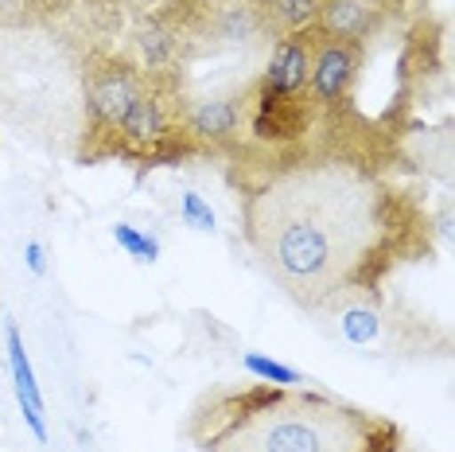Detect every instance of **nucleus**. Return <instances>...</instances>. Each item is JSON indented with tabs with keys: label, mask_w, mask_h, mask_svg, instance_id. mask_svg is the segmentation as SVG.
Segmentation results:
<instances>
[{
	"label": "nucleus",
	"mask_w": 455,
	"mask_h": 452,
	"mask_svg": "<svg viewBox=\"0 0 455 452\" xmlns=\"http://www.w3.org/2000/svg\"><path fill=\"white\" fill-rule=\"evenodd\" d=\"M250 172L237 183L242 234L261 270L312 312L378 296L401 262L432 250L428 214L378 164L296 145Z\"/></svg>",
	"instance_id": "nucleus-1"
},
{
	"label": "nucleus",
	"mask_w": 455,
	"mask_h": 452,
	"mask_svg": "<svg viewBox=\"0 0 455 452\" xmlns=\"http://www.w3.org/2000/svg\"><path fill=\"white\" fill-rule=\"evenodd\" d=\"M389 417L307 386H219L195 402L188 440L199 452H366L397 437Z\"/></svg>",
	"instance_id": "nucleus-2"
},
{
	"label": "nucleus",
	"mask_w": 455,
	"mask_h": 452,
	"mask_svg": "<svg viewBox=\"0 0 455 452\" xmlns=\"http://www.w3.org/2000/svg\"><path fill=\"white\" fill-rule=\"evenodd\" d=\"M86 137H82V160L98 164L113 160V141L125 121L129 106L144 90V70L121 51H94L86 59Z\"/></svg>",
	"instance_id": "nucleus-3"
},
{
	"label": "nucleus",
	"mask_w": 455,
	"mask_h": 452,
	"mask_svg": "<svg viewBox=\"0 0 455 452\" xmlns=\"http://www.w3.org/2000/svg\"><path fill=\"white\" fill-rule=\"evenodd\" d=\"M362 44L347 39H331L315 28V51H312V78H307V94H312L319 113H347L355 98V82L362 70Z\"/></svg>",
	"instance_id": "nucleus-4"
},
{
	"label": "nucleus",
	"mask_w": 455,
	"mask_h": 452,
	"mask_svg": "<svg viewBox=\"0 0 455 452\" xmlns=\"http://www.w3.org/2000/svg\"><path fill=\"white\" fill-rule=\"evenodd\" d=\"M245 113H250V98L242 94H222V98H183L180 121L188 129V137L199 145V152H230L237 149L245 133Z\"/></svg>",
	"instance_id": "nucleus-5"
},
{
	"label": "nucleus",
	"mask_w": 455,
	"mask_h": 452,
	"mask_svg": "<svg viewBox=\"0 0 455 452\" xmlns=\"http://www.w3.org/2000/svg\"><path fill=\"white\" fill-rule=\"evenodd\" d=\"M188 32L214 39L222 47H250L257 39L273 36L257 0H206V4H199V12L191 16Z\"/></svg>",
	"instance_id": "nucleus-6"
},
{
	"label": "nucleus",
	"mask_w": 455,
	"mask_h": 452,
	"mask_svg": "<svg viewBox=\"0 0 455 452\" xmlns=\"http://www.w3.org/2000/svg\"><path fill=\"white\" fill-rule=\"evenodd\" d=\"M312 51H315V28L312 32H292L276 36L273 55L265 70L253 82L276 94H307V78H312Z\"/></svg>",
	"instance_id": "nucleus-7"
},
{
	"label": "nucleus",
	"mask_w": 455,
	"mask_h": 452,
	"mask_svg": "<svg viewBox=\"0 0 455 452\" xmlns=\"http://www.w3.org/2000/svg\"><path fill=\"white\" fill-rule=\"evenodd\" d=\"M381 8L374 0H319V20L315 28L331 39H347V44H362L378 32Z\"/></svg>",
	"instance_id": "nucleus-8"
},
{
	"label": "nucleus",
	"mask_w": 455,
	"mask_h": 452,
	"mask_svg": "<svg viewBox=\"0 0 455 452\" xmlns=\"http://www.w3.org/2000/svg\"><path fill=\"white\" fill-rule=\"evenodd\" d=\"M183 28L175 16H152L137 28V55L140 70H180Z\"/></svg>",
	"instance_id": "nucleus-9"
},
{
	"label": "nucleus",
	"mask_w": 455,
	"mask_h": 452,
	"mask_svg": "<svg viewBox=\"0 0 455 452\" xmlns=\"http://www.w3.org/2000/svg\"><path fill=\"white\" fill-rule=\"evenodd\" d=\"M8 367H12V383H16V402L24 409V421L28 429L47 440V421H44V394H39V383H36V371H32V359L24 351V339H20V327L8 324Z\"/></svg>",
	"instance_id": "nucleus-10"
},
{
	"label": "nucleus",
	"mask_w": 455,
	"mask_h": 452,
	"mask_svg": "<svg viewBox=\"0 0 455 452\" xmlns=\"http://www.w3.org/2000/svg\"><path fill=\"white\" fill-rule=\"evenodd\" d=\"M242 367L250 375H257L261 383H273V386H299L304 378H299V371H292V367H284V363H276V359H265V355H242Z\"/></svg>",
	"instance_id": "nucleus-11"
},
{
	"label": "nucleus",
	"mask_w": 455,
	"mask_h": 452,
	"mask_svg": "<svg viewBox=\"0 0 455 452\" xmlns=\"http://www.w3.org/2000/svg\"><path fill=\"white\" fill-rule=\"evenodd\" d=\"M113 238H117V246L129 254V258H137V262H156L160 258V242L152 238V234H140L137 226H129V222H117L113 226Z\"/></svg>",
	"instance_id": "nucleus-12"
},
{
	"label": "nucleus",
	"mask_w": 455,
	"mask_h": 452,
	"mask_svg": "<svg viewBox=\"0 0 455 452\" xmlns=\"http://www.w3.org/2000/svg\"><path fill=\"white\" fill-rule=\"evenodd\" d=\"M180 214H183V222L188 226H195V230H214V211H211V203H206L199 191H183Z\"/></svg>",
	"instance_id": "nucleus-13"
},
{
	"label": "nucleus",
	"mask_w": 455,
	"mask_h": 452,
	"mask_svg": "<svg viewBox=\"0 0 455 452\" xmlns=\"http://www.w3.org/2000/svg\"><path fill=\"white\" fill-rule=\"evenodd\" d=\"M28 270H32L36 277L47 273V262H44V246L39 242H28Z\"/></svg>",
	"instance_id": "nucleus-14"
},
{
	"label": "nucleus",
	"mask_w": 455,
	"mask_h": 452,
	"mask_svg": "<svg viewBox=\"0 0 455 452\" xmlns=\"http://www.w3.org/2000/svg\"><path fill=\"white\" fill-rule=\"evenodd\" d=\"M401 448V433L397 437H386V440H378L374 448H366V452H397Z\"/></svg>",
	"instance_id": "nucleus-15"
},
{
	"label": "nucleus",
	"mask_w": 455,
	"mask_h": 452,
	"mask_svg": "<svg viewBox=\"0 0 455 452\" xmlns=\"http://www.w3.org/2000/svg\"><path fill=\"white\" fill-rule=\"evenodd\" d=\"M199 4H206V0H199Z\"/></svg>",
	"instance_id": "nucleus-16"
}]
</instances>
